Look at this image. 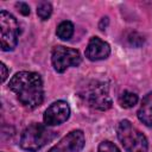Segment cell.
<instances>
[{
  "label": "cell",
  "mask_w": 152,
  "mask_h": 152,
  "mask_svg": "<svg viewBox=\"0 0 152 152\" xmlns=\"http://www.w3.org/2000/svg\"><path fill=\"white\" fill-rule=\"evenodd\" d=\"M10 89L15 93L19 102L27 108H36L44 100L43 81L33 71H19L10 81Z\"/></svg>",
  "instance_id": "obj_1"
},
{
  "label": "cell",
  "mask_w": 152,
  "mask_h": 152,
  "mask_svg": "<svg viewBox=\"0 0 152 152\" xmlns=\"http://www.w3.org/2000/svg\"><path fill=\"white\" fill-rule=\"evenodd\" d=\"M81 99L91 108L107 110L112 107V99L107 83L101 81H89L80 89Z\"/></svg>",
  "instance_id": "obj_2"
},
{
  "label": "cell",
  "mask_w": 152,
  "mask_h": 152,
  "mask_svg": "<svg viewBox=\"0 0 152 152\" xmlns=\"http://www.w3.org/2000/svg\"><path fill=\"white\" fill-rule=\"evenodd\" d=\"M116 134L126 152H147L146 137L128 120H122L118 124Z\"/></svg>",
  "instance_id": "obj_3"
},
{
  "label": "cell",
  "mask_w": 152,
  "mask_h": 152,
  "mask_svg": "<svg viewBox=\"0 0 152 152\" xmlns=\"http://www.w3.org/2000/svg\"><path fill=\"white\" fill-rule=\"evenodd\" d=\"M55 132L50 131L46 125L32 124L27 126L20 137V146L30 152H36L55 138Z\"/></svg>",
  "instance_id": "obj_4"
},
{
  "label": "cell",
  "mask_w": 152,
  "mask_h": 152,
  "mask_svg": "<svg viewBox=\"0 0 152 152\" xmlns=\"http://www.w3.org/2000/svg\"><path fill=\"white\" fill-rule=\"evenodd\" d=\"M20 27L17 19L7 11L0 12V40L4 51H11L17 46Z\"/></svg>",
  "instance_id": "obj_5"
},
{
  "label": "cell",
  "mask_w": 152,
  "mask_h": 152,
  "mask_svg": "<svg viewBox=\"0 0 152 152\" xmlns=\"http://www.w3.org/2000/svg\"><path fill=\"white\" fill-rule=\"evenodd\" d=\"M81 61V55L76 49L63 45L55 46L51 53L52 66L57 72H64L69 66H77Z\"/></svg>",
  "instance_id": "obj_6"
},
{
  "label": "cell",
  "mask_w": 152,
  "mask_h": 152,
  "mask_svg": "<svg viewBox=\"0 0 152 152\" xmlns=\"http://www.w3.org/2000/svg\"><path fill=\"white\" fill-rule=\"evenodd\" d=\"M84 146V134L82 131H71L62 138L48 152H81Z\"/></svg>",
  "instance_id": "obj_7"
},
{
  "label": "cell",
  "mask_w": 152,
  "mask_h": 152,
  "mask_svg": "<svg viewBox=\"0 0 152 152\" xmlns=\"http://www.w3.org/2000/svg\"><path fill=\"white\" fill-rule=\"evenodd\" d=\"M70 116V107L65 101H56L51 103L44 113V122L46 126H56L65 122Z\"/></svg>",
  "instance_id": "obj_8"
},
{
  "label": "cell",
  "mask_w": 152,
  "mask_h": 152,
  "mask_svg": "<svg viewBox=\"0 0 152 152\" xmlns=\"http://www.w3.org/2000/svg\"><path fill=\"white\" fill-rule=\"evenodd\" d=\"M110 53V46L107 42L102 40L99 37L90 38L87 49H86V57L89 61H101L106 59Z\"/></svg>",
  "instance_id": "obj_9"
},
{
  "label": "cell",
  "mask_w": 152,
  "mask_h": 152,
  "mask_svg": "<svg viewBox=\"0 0 152 152\" xmlns=\"http://www.w3.org/2000/svg\"><path fill=\"white\" fill-rule=\"evenodd\" d=\"M138 119L146 126L152 127V91L142 99L138 110Z\"/></svg>",
  "instance_id": "obj_10"
},
{
  "label": "cell",
  "mask_w": 152,
  "mask_h": 152,
  "mask_svg": "<svg viewBox=\"0 0 152 152\" xmlns=\"http://www.w3.org/2000/svg\"><path fill=\"white\" fill-rule=\"evenodd\" d=\"M56 34L58 38H61L62 40H69L72 34H74V25L71 21L69 20H64L62 21L56 30Z\"/></svg>",
  "instance_id": "obj_11"
},
{
  "label": "cell",
  "mask_w": 152,
  "mask_h": 152,
  "mask_svg": "<svg viewBox=\"0 0 152 152\" xmlns=\"http://www.w3.org/2000/svg\"><path fill=\"white\" fill-rule=\"evenodd\" d=\"M138 102V95L131 91H124L119 97V103L124 108H132Z\"/></svg>",
  "instance_id": "obj_12"
},
{
  "label": "cell",
  "mask_w": 152,
  "mask_h": 152,
  "mask_svg": "<svg viewBox=\"0 0 152 152\" xmlns=\"http://www.w3.org/2000/svg\"><path fill=\"white\" fill-rule=\"evenodd\" d=\"M51 13H52V6L50 2H46V1L39 2V5L37 6V14L42 20L49 19Z\"/></svg>",
  "instance_id": "obj_13"
},
{
  "label": "cell",
  "mask_w": 152,
  "mask_h": 152,
  "mask_svg": "<svg viewBox=\"0 0 152 152\" xmlns=\"http://www.w3.org/2000/svg\"><path fill=\"white\" fill-rule=\"evenodd\" d=\"M97 152H120V150L113 142H110L108 140H104L99 145Z\"/></svg>",
  "instance_id": "obj_14"
},
{
  "label": "cell",
  "mask_w": 152,
  "mask_h": 152,
  "mask_svg": "<svg viewBox=\"0 0 152 152\" xmlns=\"http://www.w3.org/2000/svg\"><path fill=\"white\" fill-rule=\"evenodd\" d=\"M128 42L131 45L133 46H140L142 43H144V37L137 32H131L129 36H128Z\"/></svg>",
  "instance_id": "obj_15"
},
{
  "label": "cell",
  "mask_w": 152,
  "mask_h": 152,
  "mask_svg": "<svg viewBox=\"0 0 152 152\" xmlns=\"http://www.w3.org/2000/svg\"><path fill=\"white\" fill-rule=\"evenodd\" d=\"M15 6L23 15H28L30 14V6L26 2H17Z\"/></svg>",
  "instance_id": "obj_16"
},
{
  "label": "cell",
  "mask_w": 152,
  "mask_h": 152,
  "mask_svg": "<svg viewBox=\"0 0 152 152\" xmlns=\"http://www.w3.org/2000/svg\"><path fill=\"white\" fill-rule=\"evenodd\" d=\"M0 69H1V81L4 82V81H6V78L8 76V69L5 65V63H1L0 64Z\"/></svg>",
  "instance_id": "obj_17"
}]
</instances>
